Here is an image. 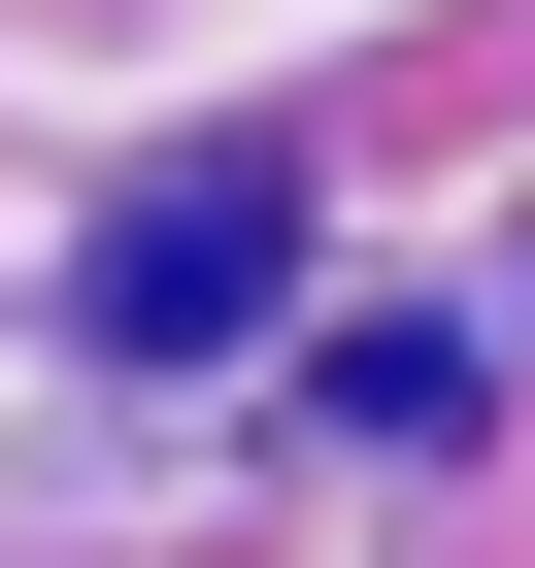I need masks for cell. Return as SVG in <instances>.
<instances>
[{
	"label": "cell",
	"mask_w": 535,
	"mask_h": 568,
	"mask_svg": "<svg viewBox=\"0 0 535 568\" xmlns=\"http://www.w3.org/2000/svg\"><path fill=\"white\" fill-rule=\"evenodd\" d=\"M268 267H302V168H268V134H201V168H134V201H101V267H68V302H101L134 368H201V335H268Z\"/></svg>",
	"instance_id": "1"
}]
</instances>
